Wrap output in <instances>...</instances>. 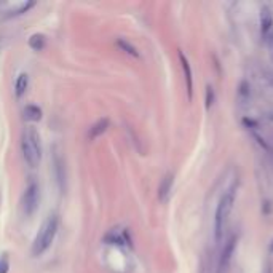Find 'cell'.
<instances>
[{
  "instance_id": "obj_6",
  "label": "cell",
  "mask_w": 273,
  "mask_h": 273,
  "mask_svg": "<svg viewBox=\"0 0 273 273\" xmlns=\"http://www.w3.org/2000/svg\"><path fill=\"white\" fill-rule=\"evenodd\" d=\"M179 60L182 64V71H184V79H185V88H187V96L189 99H192L193 96V77H192V67L189 60L185 58V54L182 51H179Z\"/></svg>"
},
{
  "instance_id": "obj_11",
  "label": "cell",
  "mask_w": 273,
  "mask_h": 273,
  "mask_svg": "<svg viewBox=\"0 0 273 273\" xmlns=\"http://www.w3.org/2000/svg\"><path fill=\"white\" fill-rule=\"evenodd\" d=\"M27 85H29V77L26 74H21L18 77L16 85H15V90H16V96H23L27 90Z\"/></svg>"
},
{
  "instance_id": "obj_7",
  "label": "cell",
  "mask_w": 273,
  "mask_h": 273,
  "mask_svg": "<svg viewBox=\"0 0 273 273\" xmlns=\"http://www.w3.org/2000/svg\"><path fill=\"white\" fill-rule=\"evenodd\" d=\"M273 29V15L271 10L268 7H262L260 10V32L264 35V38H267Z\"/></svg>"
},
{
  "instance_id": "obj_16",
  "label": "cell",
  "mask_w": 273,
  "mask_h": 273,
  "mask_svg": "<svg viewBox=\"0 0 273 273\" xmlns=\"http://www.w3.org/2000/svg\"><path fill=\"white\" fill-rule=\"evenodd\" d=\"M268 82H270V85L273 86V74H268Z\"/></svg>"
},
{
  "instance_id": "obj_9",
  "label": "cell",
  "mask_w": 273,
  "mask_h": 273,
  "mask_svg": "<svg viewBox=\"0 0 273 273\" xmlns=\"http://www.w3.org/2000/svg\"><path fill=\"white\" fill-rule=\"evenodd\" d=\"M109 128V119H99L88 131V139L94 141L96 138H99L102 133H105V130Z\"/></svg>"
},
{
  "instance_id": "obj_17",
  "label": "cell",
  "mask_w": 273,
  "mask_h": 273,
  "mask_svg": "<svg viewBox=\"0 0 273 273\" xmlns=\"http://www.w3.org/2000/svg\"><path fill=\"white\" fill-rule=\"evenodd\" d=\"M270 249H271V252H273V241H271V245H270Z\"/></svg>"
},
{
  "instance_id": "obj_14",
  "label": "cell",
  "mask_w": 273,
  "mask_h": 273,
  "mask_svg": "<svg viewBox=\"0 0 273 273\" xmlns=\"http://www.w3.org/2000/svg\"><path fill=\"white\" fill-rule=\"evenodd\" d=\"M8 268H10V262H8L7 254H4L2 257H0V273H7Z\"/></svg>"
},
{
  "instance_id": "obj_8",
  "label": "cell",
  "mask_w": 273,
  "mask_h": 273,
  "mask_svg": "<svg viewBox=\"0 0 273 273\" xmlns=\"http://www.w3.org/2000/svg\"><path fill=\"white\" fill-rule=\"evenodd\" d=\"M173 184H174V176H173L171 173L167 174V176L161 179L160 187H158V200H160L161 203H167V201H168L170 195H171V192H173Z\"/></svg>"
},
{
  "instance_id": "obj_5",
  "label": "cell",
  "mask_w": 273,
  "mask_h": 273,
  "mask_svg": "<svg viewBox=\"0 0 273 273\" xmlns=\"http://www.w3.org/2000/svg\"><path fill=\"white\" fill-rule=\"evenodd\" d=\"M235 248H237V235H230L226 240V243H224V248L219 256V273H226L229 270Z\"/></svg>"
},
{
  "instance_id": "obj_13",
  "label": "cell",
  "mask_w": 273,
  "mask_h": 273,
  "mask_svg": "<svg viewBox=\"0 0 273 273\" xmlns=\"http://www.w3.org/2000/svg\"><path fill=\"white\" fill-rule=\"evenodd\" d=\"M117 46L120 48L122 51H125L126 54H130V56H134V58H139V53H138V50L130 43V42H126V40H123V38H119L117 40Z\"/></svg>"
},
{
  "instance_id": "obj_1",
  "label": "cell",
  "mask_w": 273,
  "mask_h": 273,
  "mask_svg": "<svg viewBox=\"0 0 273 273\" xmlns=\"http://www.w3.org/2000/svg\"><path fill=\"white\" fill-rule=\"evenodd\" d=\"M235 195H237V187L233 185L227 192H224V195L221 197L217 208H216V214H214V238L219 243L222 238L224 229L227 226L229 216L233 209V203H235Z\"/></svg>"
},
{
  "instance_id": "obj_3",
  "label": "cell",
  "mask_w": 273,
  "mask_h": 273,
  "mask_svg": "<svg viewBox=\"0 0 273 273\" xmlns=\"http://www.w3.org/2000/svg\"><path fill=\"white\" fill-rule=\"evenodd\" d=\"M58 224H60V219H58L56 214H50L42 224L40 230H38L37 237L34 240L32 245V254L34 256H42L43 252L51 246V243L56 237L58 232Z\"/></svg>"
},
{
  "instance_id": "obj_15",
  "label": "cell",
  "mask_w": 273,
  "mask_h": 273,
  "mask_svg": "<svg viewBox=\"0 0 273 273\" xmlns=\"http://www.w3.org/2000/svg\"><path fill=\"white\" fill-rule=\"evenodd\" d=\"M211 104H212V88H211V86H208V88H206V107H208V109L211 107Z\"/></svg>"
},
{
  "instance_id": "obj_18",
  "label": "cell",
  "mask_w": 273,
  "mask_h": 273,
  "mask_svg": "<svg viewBox=\"0 0 273 273\" xmlns=\"http://www.w3.org/2000/svg\"><path fill=\"white\" fill-rule=\"evenodd\" d=\"M271 48H273V42H271Z\"/></svg>"
},
{
  "instance_id": "obj_4",
  "label": "cell",
  "mask_w": 273,
  "mask_h": 273,
  "mask_svg": "<svg viewBox=\"0 0 273 273\" xmlns=\"http://www.w3.org/2000/svg\"><path fill=\"white\" fill-rule=\"evenodd\" d=\"M38 203H40V187L35 181H31L24 189L23 193V212L26 214L27 217H31L32 214L37 211Z\"/></svg>"
},
{
  "instance_id": "obj_2",
  "label": "cell",
  "mask_w": 273,
  "mask_h": 273,
  "mask_svg": "<svg viewBox=\"0 0 273 273\" xmlns=\"http://www.w3.org/2000/svg\"><path fill=\"white\" fill-rule=\"evenodd\" d=\"M21 152L23 158L27 163V167L35 168L38 167L42 158V147H40V136L32 126H27L21 136Z\"/></svg>"
},
{
  "instance_id": "obj_10",
  "label": "cell",
  "mask_w": 273,
  "mask_h": 273,
  "mask_svg": "<svg viewBox=\"0 0 273 273\" xmlns=\"http://www.w3.org/2000/svg\"><path fill=\"white\" fill-rule=\"evenodd\" d=\"M42 119V111L37 105H27L24 109V120L27 122H38Z\"/></svg>"
},
{
  "instance_id": "obj_12",
  "label": "cell",
  "mask_w": 273,
  "mask_h": 273,
  "mask_svg": "<svg viewBox=\"0 0 273 273\" xmlns=\"http://www.w3.org/2000/svg\"><path fill=\"white\" fill-rule=\"evenodd\" d=\"M29 46H31L32 50H35V51L43 50V46H45V35L34 34L31 38H29Z\"/></svg>"
}]
</instances>
